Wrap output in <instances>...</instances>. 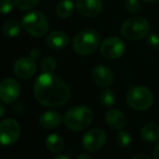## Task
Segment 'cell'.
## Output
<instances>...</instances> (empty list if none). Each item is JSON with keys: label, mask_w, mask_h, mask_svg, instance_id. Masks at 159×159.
I'll return each instance as SVG.
<instances>
[{"label": "cell", "mask_w": 159, "mask_h": 159, "mask_svg": "<svg viewBox=\"0 0 159 159\" xmlns=\"http://www.w3.org/2000/svg\"><path fill=\"white\" fill-rule=\"evenodd\" d=\"M34 92L38 102L47 107L62 106L70 96L66 82L53 73L41 74L35 81Z\"/></svg>", "instance_id": "6da1fadb"}, {"label": "cell", "mask_w": 159, "mask_h": 159, "mask_svg": "<svg viewBox=\"0 0 159 159\" xmlns=\"http://www.w3.org/2000/svg\"><path fill=\"white\" fill-rule=\"evenodd\" d=\"M93 113L89 107L80 105L70 108L65 114L63 121L68 129L73 131H82L91 125Z\"/></svg>", "instance_id": "7a4b0ae2"}, {"label": "cell", "mask_w": 159, "mask_h": 159, "mask_svg": "<svg viewBox=\"0 0 159 159\" xmlns=\"http://www.w3.org/2000/svg\"><path fill=\"white\" fill-rule=\"evenodd\" d=\"M151 30V24L144 17L134 16L126 20L121 24L120 33L124 38L132 41H138L146 36H148Z\"/></svg>", "instance_id": "3957f363"}, {"label": "cell", "mask_w": 159, "mask_h": 159, "mask_svg": "<svg viewBox=\"0 0 159 159\" xmlns=\"http://www.w3.org/2000/svg\"><path fill=\"white\" fill-rule=\"evenodd\" d=\"M100 46V35L94 30H82L74 38L73 48L79 55H90L98 50Z\"/></svg>", "instance_id": "277c9868"}, {"label": "cell", "mask_w": 159, "mask_h": 159, "mask_svg": "<svg viewBox=\"0 0 159 159\" xmlns=\"http://www.w3.org/2000/svg\"><path fill=\"white\" fill-rule=\"evenodd\" d=\"M22 27L34 37H42L49 30V21L43 13L33 11L22 19Z\"/></svg>", "instance_id": "5b68a950"}, {"label": "cell", "mask_w": 159, "mask_h": 159, "mask_svg": "<svg viewBox=\"0 0 159 159\" xmlns=\"http://www.w3.org/2000/svg\"><path fill=\"white\" fill-rule=\"evenodd\" d=\"M154 95L146 87L136 86L130 89L127 93V102L131 108L135 111H146L152 106Z\"/></svg>", "instance_id": "8992f818"}, {"label": "cell", "mask_w": 159, "mask_h": 159, "mask_svg": "<svg viewBox=\"0 0 159 159\" xmlns=\"http://www.w3.org/2000/svg\"><path fill=\"white\" fill-rule=\"evenodd\" d=\"M21 135V127L15 119L7 118L0 121V145H13Z\"/></svg>", "instance_id": "52a82bcc"}, {"label": "cell", "mask_w": 159, "mask_h": 159, "mask_svg": "<svg viewBox=\"0 0 159 159\" xmlns=\"http://www.w3.org/2000/svg\"><path fill=\"white\" fill-rule=\"evenodd\" d=\"M101 54L107 60L119 59L126 52V44L118 37H108L100 44Z\"/></svg>", "instance_id": "ba28073f"}, {"label": "cell", "mask_w": 159, "mask_h": 159, "mask_svg": "<svg viewBox=\"0 0 159 159\" xmlns=\"http://www.w3.org/2000/svg\"><path fill=\"white\" fill-rule=\"evenodd\" d=\"M106 142V133L103 129H91L82 136L81 144L87 152H96L104 146Z\"/></svg>", "instance_id": "9c48e42d"}, {"label": "cell", "mask_w": 159, "mask_h": 159, "mask_svg": "<svg viewBox=\"0 0 159 159\" xmlns=\"http://www.w3.org/2000/svg\"><path fill=\"white\" fill-rule=\"evenodd\" d=\"M21 92L20 84L13 78H6L0 82V100L7 104L15 102Z\"/></svg>", "instance_id": "30bf717a"}, {"label": "cell", "mask_w": 159, "mask_h": 159, "mask_svg": "<svg viewBox=\"0 0 159 159\" xmlns=\"http://www.w3.org/2000/svg\"><path fill=\"white\" fill-rule=\"evenodd\" d=\"M37 65L33 57H22L17 60L13 67L14 74L21 79H28L36 73Z\"/></svg>", "instance_id": "8fae6325"}, {"label": "cell", "mask_w": 159, "mask_h": 159, "mask_svg": "<svg viewBox=\"0 0 159 159\" xmlns=\"http://www.w3.org/2000/svg\"><path fill=\"white\" fill-rule=\"evenodd\" d=\"M76 9L84 16L94 17L101 13L103 3L101 0H76Z\"/></svg>", "instance_id": "7c38bea8"}, {"label": "cell", "mask_w": 159, "mask_h": 159, "mask_svg": "<svg viewBox=\"0 0 159 159\" xmlns=\"http://www.w3.org/2000/svg\"><path fill=\"white\" fill-rule=\"evenodd\" d=\"M92 79L96 84L106 88L114 82V74L109 67L98 65L92 70Z\"/></svg>", "instance_id": "4fadbf2b"}, {"label": "cell", "mask_w": 159, "mask_h": 159, "mask_svg": "<svg viewBox=\"0 0 159 159\" xmlns=\"http://www.w3.org/2000/svg\"><path fill=\"white\" fill-rule=\"evenodd\" d=\"M105 121L107 126L113 130H122L126 125V118L119 109H109L105 115Z\"/></svg>", "instance_id": "5bb4252c"}, {"label": "cell", "mask_w": 159, "mask_h": 159, "mask_svg": "<svg viewBox=\"0 0 159 159\" xmlns=\"http://www.w3.org/2000/svg\"><path fill=\"white\" fill-rule=\"evenodd\" d=\"M46 42L51 49L59 50V49H63L68 46L69 37L67 34L60 32V30H55V32L50 33L47 36Z\"/></svg>", "instance_id": "9a60e30c"}, {"label": "cell", "mask_w": 159, "mask_h": 159, "mask_svg": "<svg viewBox=\"0 0 159 159\" xmlns=\"http://www.w3.org/2000/svg\"><path fill=\"white\" fill-rule=\"evenodd\" d=\"M62 122V117L59 113L53 111H49L43 113L39 117V124L44 129H54L59 127Z\"/></svg>", "instance_id": "2e32d148"}, {"label": "cell", "mask_w": 159, "mask_h": 159, "mask_svg": "<svg viewBox=\"0 0 159 159\" xmlns=\"http://www.w3.org/2000/svg\"><path fill=\"white\" fill-rule=\"evenodd\" d=\"M141 136L146 142H157L159 140V125L149 122L141 129Z\"/></svg>", "instance_id": "e0dca14e"}, {"label": "cell", "mask_w": 159, "mask_h": 159, "mask_svg": "<svg viewBox=\"0 0 159 159\" xmlns=\"http://www.w3.org/2000/svg\"><path fill=\"white\" fill-rule=\"evenodd\" d=\"M46 145L48 149L52 153H60L64 148V140L59 134H50L46 140Z\"/></svg>", "instance_id": "ac0fdd59"}, {"label": "cell", "mask_w": 159, "mask_h": 159, "mask_svg": "<svg viewBox=\"0 0 159 159\" xmlns=\"http://www.w3.org/2000/svg\"><path fill=\"white\" fill-rule=\"evenodd\" d=\"M21 28L22 24H20V22H17L16 20H8L2 26V33L7 37L14 38L21 33Z\"/></svg>", "instance_id": "d6986e66"}, {"label": "cell", "mask_w": 159, "mask_h": 159, "mask_svg": "<svg viewBox=\"0 0 159 159\" xmlns=\"http://www.w3.org/2000/svg\"><path fill=\"white\" fill-rule=\"evenodd\" d=\"M74 2L71 0H61L57 6V14L61 19H68L74 11Z\"/></svg>", "instance_id": "ffe728a7"}, {"label": "cell", "mask_w": 159, "mask_h": 159, "mask_svg": "<svg viewBox=\"0 0 159 159\" xmlns=\"http://www.w3.org/2000/svg\"><path fill=\"white\" fill-rule=\"evenodd\" d=\"M132 138L130 135L129 132L125 131V130H119L116 135V142L120 147H128L131 144Z\"/></svg>", "instance_id": "44dd1931"}, {"label": "cell", "mask_w": 159, "mask_h": 159, "mask_svg": "<svg viewBox=\"0 0 159 159\" xmlns=\"http://www.w3.org/2000/svg\"><path fill=\"white\" fill-rule=\"evenodd\" d=\"M40 66H41V69L43 70V73H53L57 66V60L51 57H44L41 61V63H40Z\"/></svg>", "instance_id": "7402d4cb"}, {"label": "cell", "mask_w": 159, "mask_h": 159, "mask_svg": "<svg viewBox=\"0 0 159 159\" xmlns=\"http://www.w3.org/2000/svg\"><path fill=\"white\" fill-rule=\"evenodd\" d=\"M100 100H101V103H102L104 106H111L114 105L116 101V96L114 94V92L109 89H105L102 93H101V96H100Z\"/></svg>", "instance_id": "603a6c76"}, {"label": "cell", "mask_w": 159, "mask_h": 159, "mask_svg": "<svg viewBox=\"0 0 159 159\" xmlns=\"http://www.w3.org/2000/svg\"><path fill=\"white\" fill-rule=\"evenodd\" d=\"M39 0H15V6L20 10H30L36 7Z\"/></svg>", "instance_id": "cb8c5ba5"}, {"label": "cell", "mask_w": 159, "mask_h": 159, "mask_svg": "<svg viewBox=\"0 0 159 159\" xmlns=\"http://www.w3.org/2000/svg\"><path fill=\"white\" fill-rule=\"evenodd\" d=\"M15 6V1L13 0H0V13L8 14L13 10Z\"/></svg>", "instance_id": "d4e9b609"}, {"label": "cell", "mask_w": 159, "mask_h": 159, "mask_svg": "<svg viewBox=\"0 0 159 159\" xmlns=\"http://www.w3.org/2000/svg\"><path fill=\"white\" fill-rule=\"evenodd\" d=\"M141 8V3L139 0H125V9L129 13L139 12Z\"/></svg>", "instance_id": "484cf974"}, {"label": "cell", "mask_w": 159, "mask_h": 159, "mask_svg": "<svg viewBox=\"0 0 159 159\" xmlns=\"http://www.w3.org/2000/svg\"><path fill=\"white\" fill-rule=\"evenodd\" d=\"M147 44L148 47L153 49H158L159 48V36L156 35V34H152L147 37V40H146Z\"/></svg>", "instance_id": "4316f807"}, {"label": "cell", "mask_w": 159, "mask_h": 159, "mask_svg": "<svg viewBox=\"0 0 159 159\" xmlns=\"http://www.w3.org/2000/svg\"><path fill=\"white\" fill-rule=\"evenodd\" d=\"M40 57H41V51H40L39 49L35 48V49H33V50H30V57H33L34 60L39 59Z\"/></svg>", "instance_id": "83f0119b"}, {"label": "cell", "mask_w": 159, "mask_h": 159, "mask_svg": "<svg viewBox=\"0 0 159 159\" xmlns=\"http://www.w3.org/2000/svg\"><path fill=\"white\" fill-rule=\"evenodd\" d=\"M153 159H159V144L156 145L153 152Z\"/></svg>", "instance_id": "f1b7e54d"}, {"label": "cell", "mask_w": 159, "mask_h": 159, "mask_svg": "<svg viewBox=\"0 0 159 159\" xmlns=\"http://www.w3.org/2000/svg\"><path fill=\"white\" fill-rule=\"evenodd\" d=\"M132 159H151L147 155H144V154H140V155H136L134 156Z\"/></svg>", "instance_id": "f546056e"}, {"label": "cell", "mask_w": 159, "mask_h": 159, "mask_svg": "<svg viewBox=\"0 0 159 159\" xmlns=\"http://www.w3.org/2000/svg\"><path fill=\"white\" fill-rule=\"evenodd\" d=\"M4 106H3V104H2L1 102H0V118L2 117V116L4 115Z\"/></svg>", "instance_id": "4dcf8cb0"}, {"label": "cell", "mask_w": 159, "mask_h": 159, "mask_svg": "<svg viewBox=\"0 0 159 159\" xmlns=\"http://www.w3.org/2000/svg\"><path fill=\"white\" fill-rule=\"evenodd\" d=\"M77 159H93L91 156H89V155H86V154H84V155H80L79 157H78Z\"/></svg>", "instance_id": "1f68e13d"}, {"label": "cell", "mask_w": 159, "mask_h": 159, "mask_svg": "<svg viewBox=\"0 0 159 159\" xmlns=\"http://www.w3.org/2000/svg\"><path fill=\"white\" fill-rule=\"evenodd\" d=\"M53 159H69L67 156H63V155H59V156H57V157H54Z\"/></svg>", "instance_id": "d6a6232c"}, {"label": "cell", "mask_w": 159, "mask_h": 159, "mask_svg": "<svg viewBox=\"0 0 159 159\" xmlns=\"http://www.w3.org/2000/svg\"><path fill=\"white\" fill-rule=\"evenodd\" d=\"M145 2H148V3H155V2H158L159 0H143Z\"/></svg>", "instance_id": "836d02e7"}]
</instances>
